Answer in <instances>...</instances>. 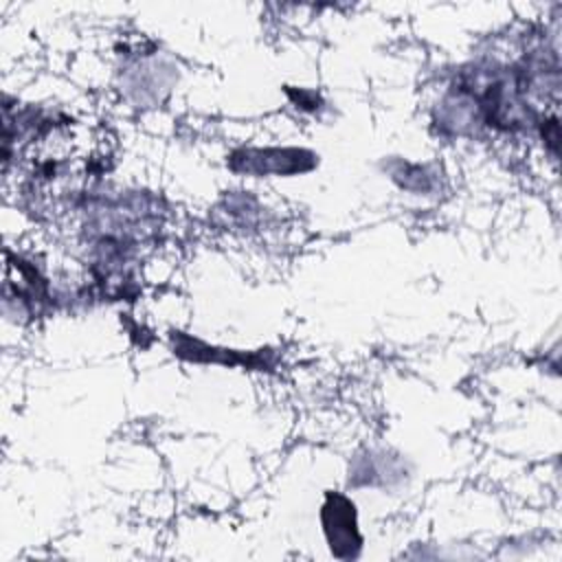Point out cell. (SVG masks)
<instances>
[{"label": "cell", "mask_w": 562, "mask_h": 562, "mask_svg": "<svg viewBox=\"0 0 562 562\" xmlns=\"http://www.w3.org/2000/svg\"><path fill=\"white\" fill-rule=\"evenodd\" d=\"M323 525L329 549L336 558L349 560L358 555L362 538L356 522V507L349 498L340 494L327 496V503L323 505Z\"/></svg>", "instance_id": "cell-1"}]
</instances>
